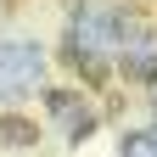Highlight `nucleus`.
Here are the masks:
<instances>
[{
  "label": "nucleus",
  "mask_w": 157,
  "mask_h": 157,
  "mask_svg": "<svg viewBox=\"0 0 157 157\" xmlns=\"http://www.w3.org/2000/svg\"><path fill=\"white\" fill-rule=\"evenodd\" d=\"M151 107H157V84H151Z\"/></svg>",
  "instance_id": "obj_7"
},
{
  "label": "nucleus",
  "mask_w": 157,
  "mask_h": 157,
  "mask_svg": "<svg viewBox=\"0 0 157 157\" xmlns=\"http://www.w3.org/2000/svg\"><path fill=\"white\" fill-rule=\"evenodd\" d=\"M118 157H157V129H140V135H129Z\"/></svg>",
  "instance_id": "obj_5"
},
{
  "label": "nucleus",
  "mask_w": 157,
  "mask_h": 157,
  "mask_svg": "<svg viewBox=\"0 0 157 157\" xmlns=\"http://www.w3.org/2000/svg\"><path fill=\"white\" fill-rule=\"evenodd\" d=\"M45 101H51V112L62 118V129L73 135V140H84V135H95V112H90V101H78L73 90H51Z\"/></svg>",
  "instance_id": "obj_4"
},
{
  "label": "nucleus",
  "mask_w": 157,
  "mask_h": 157,
  "mask_svg": "<svg viewBox=\"0 0 157 157\" xmlns=\"http://www.w3.org/2000/svg\"><path fill=\"white\" fill-rule=\"evenodd\" d=\"M28 135H34V129L23 124V118H11V124H6V140H28Z\"/></svg>",
  "instance_id": "obj_6"
},
{
  "label": "nucleus",
  "mask_w": 157,
  "mask_h": 157,
  "mask_svg": "<svg viewBox=\"0 0 157 157\" xmlns=\"http://www.w3.org/2000/svg\"><path fill=\"white\" fill-rule=\"evenodd\" d=\"M45 78V51L28 39H6L0 45V101H17Z\"/></svg>",
  "instance_id": "obj_2"
},
{
  "label": "nucleus",
  "mask_w": 157,
  "mask_h": 157,
  "mask_svg": "<svg viewBox=\"0 0 157 157\" xmlns=\"http://www.w3.org/2000/svg\"><path fill=\"white\" fill-rule=\"evenodd\" d=\"M118 62L135 67V73H157V34L146 23L124 17V45H118Z\"/></svg>",
  "instance_id": "obj_3"
},
{
  "label": "nucleus",
  "mask_w": 157,
  "mask_h": 157,
  "mask_svg": "<svg viewBox=\"0 0 157 157\" xmlns=\"http://www.w3.org/2000/svg\"><path fill=\"white\" fill-rule=\"evenodd\" d=\"M118 45H124V17L112 6H78L67 17V56L84 73H107L118 62Z\"/></svg>",
  "instance_id": "obj_1"
}]
</instances>
